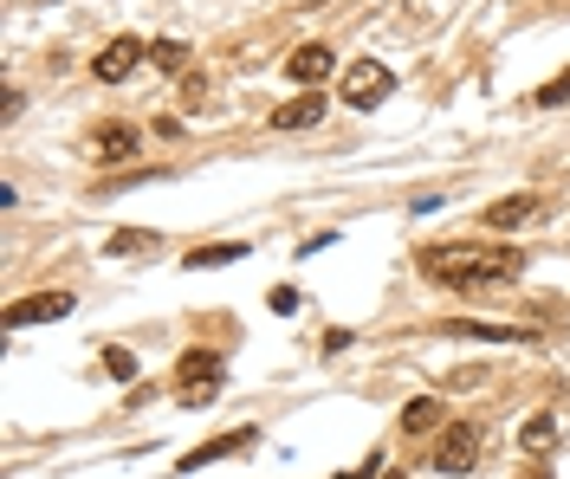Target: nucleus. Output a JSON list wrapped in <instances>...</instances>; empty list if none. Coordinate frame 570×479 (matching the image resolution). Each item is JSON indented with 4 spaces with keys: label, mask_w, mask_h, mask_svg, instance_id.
Segmentation results:
<instances>
[{
    "label": "nucleus",
    "mask_w": 570,
    "mask_h": 479,
    "mask_svg": "<svg viewBox=\"0 0 570 479\" xmlns=\"http://www.w3.org/2000/svg\"><path fill=\"white\" fill-rule=\"evenodd\" d=\"M422 272L434 286H461V292H505L525 272V259L505 247H428Z\"/></svg>",
    "instance_id": "f257e3e1"
},
{
    "label": "nucleus",
    "mask_w": 570,
    "mask_h": 479,
    "mask_svg": "<svg viewBox=\"0 0 570 479\" xmlns=\"http://www.w3.org/2000/svg\"><path fill=\"white\" fill-rule=\"evenodd\" d=\"M337 91H344V104H351V111H376V104L395 91V72H390V66H376V59H356Z\"/></svg>",
    "instance_id": "f03ea898"
},
{
    "label": "nucleus",
    "mask_w": 570,
    "mask_h": 479,
    "mask_svg": "<svg viewBox=\"0 0 570 479\" xmlns=\"http://www.w3.org/2000/svg\"><path fill=\"white\" fill-rule=\"evenodd\" d=\"M142 59H149V46H142L137 33H117V39H110V46H105V52L91 59V72L105 78V84H124V78L137 72Z\"/></svg>",
    "instance_id": "7ed1b4c3"
},
{
    "label": "nucleus",
    "mask_w": 570,
    "mask_h": 479,
    "mask_svg": "<svg viewBox=\"0 0 570 479\" xmlns=\"http://www.w3.org/2000/svg\"><path fill=\"white\" fill-rule=\"evenodd\" d=\"M259 441L253 428H234V435H214V441H202V447H188L176 460V473H202V467H214V460H234V453H247V447Z\"/></svg>",
    "instance_id": "20e7f679"
},
{
    "label": "nucleus",
    "mask_w": 570,
    "mask_h": 479,
    "mask_svg": "<svg viewBox=\"0 0 570 479\" xmlns=\"http://www.w3.org/2000/svg\"><path fill=\"white\" fill-rule=\"evenodd\" d=\"M473 460H480V428L454 421V428L441 435V447H434V473H466Z\"/></svg>",
    "instance_id": "39448f33"
},
{
    "label": "nucleus",
    "mask_w": 570,
    "mask_h": 479,
    "mask_svg": "<svg viewBox=\"0 0 570 479\" xmlns=\"http://www.w3.org/2000/svg\"><path fill=\"white\" fill-rule=\"evenodd\" d=\"M66 311H71V292H33V298H20V305H7V325H13V331H27V325L66 318Z\"/></svg>",
    "instance_id": "423d86ee"
},
{
    "label": "nucleus",
    "mask_w": 570,
    "mask_h": 479,
    "mask_svg": "<svg viewBox=\"0 0 570 479\" xmlns=\"http://www.w3.org/2000/svg\"><path fill=\"white\" fill-rule=\"evenodd\" d=\"M538 214V194H505V201H493L480 221H487V233H512V227H525Z\"/></svg>",
    "instance_id": "0eeeda50"
},
{
    "label": "nucleus",
    "mask_w": 570,
    "mask_h": 479,
    "mask_svg": "<svg viewBox=\"0 0 570 479\" xmlns=\"http://www.w3.org/2000/svg\"><path fill=\"white\" fill-rule=\"evenodd\" d=\"M324 72H331V46H298V52L285 59V78H292V84H318Z\"/></svg>",
    "instance_id": "6e6552de"
},
{
    "label": "nucleus",
    "mask_w": 570,
    "mask_h": 479,
    "mask_svg": "<svg viewBox=\"0 0 570 479\" xmlns=\"http://www.w3.org/2000/svg\"><path fill=\"white\" fill-rule=\"evenodd\" d=\"M137 143H142V137L130 130V123H105L91 149H98V162H124V156H137Z\"/></svg>",
    "instance_id": "1a4fd4ad"
},
{
    "label": "nucleus",
    "mask_w": 570,
    "mask_h": 479,
    "mask_svg": "<svg viewBox=\"0 0 570 479\" xmlns=\"http://www.w3.org/2000/svg\"><path fill=\"white\" fill-rule=\"evenodd\" d=\"M318 117H324V98H318V91H305V98L279 104V111H273V123H279V130H312Z\"/></svg>",
    "instance_id": "9d476101"
},
{
    "label": "nucleus",
    "mask_w": 570,
    "mask_h": 479,
    "mask_svg": "<svg viewBox=\"0 0 570 479\" xmlns=\"http://www.w3.org/2000/svg\"><path fill=\"white\" fill-rule=\"evenodd\" d=\"M434 428H441V396H422V402L402 408V435H409V441H422Z\"/></svg>",
    "instance_id": "9b49d317"
},
{
    "label": "nucleus",
    "mask_w": 570,
    "mask_h": 479,
    "mask_svg": "<svg viewBox=\"0 0 570 479\" xmlns=\"http://www.w3.org/2000/svg\"><path fill=\"white\" fill-rule=\"evenodd\" d=\"M156 247H163V240H156V233H142V227H124V233H110V240H105V253H110V259L156 253Z\"/></svg>",
    "instance_id": "f8f14e48"
},
{
    "label": "nucleus",
    "mask_w": 570,
    "mask_h": 479,
    "mask_svg": "<svg viewBox=\"0 0 570 479\" xmlns=\"http://www.w3.org/2000/svg\"><path fill=\"white\" fill-rule=\"evenodd\" d=\"M519 447H525V453H551V447H558V421H551V415H532V421L519 428Z\"/></svg>",
    "instance_id": "ddd939ff"
},
{
    "label": "nucleus",
    "mask_w": 570,
    "mask_h": 479,
    "mask_svg": "<svg viewBox=\"0 0 570 479\" xmlns=\"http://www.w3.org/2000/svg\"><path fill=\"white\" fill-rule=\"evenodd\" d=\"M234 259H247L240 240H220V247H195L188 253V272H202V266H234Z\"/></svg>",
    "instance_id": "4468645a"
},
{
    "label": "nucleus",
    "mask_w": 570,
    "mask_h": 479,
    "mask_svg": "<svg viewBox=\"0 0 570 479\" xmlns=\"http://www.w3.org/2000/svg\"><path fill=\"white\" fill-rule=\"evenodd\" d=\"M149 59H156L163 72H181V66H188V46H181V39H163V46H149Z\"/></svg>",
    "instance_id": "2eb2a0df"
},
{
    "label": "nucleus",
    "mask_w": 570,
    "mask_h": 479,
    "mask_svg": "<svg viewBox=\"0 0 570 479\" xmlns=\"http://www.w3.org/2000/svg\"><path fill=\"white\" fill-rule=\"evenodd\" d=\"M454 331H466V337H493V343H505V337H532V331H519V325H454Z\"/></svg>",
    "instance_id": "dca6fc26"
},
{
    "label": "nucleus",
    "mask_w": 570,
    "mask_h": 479,
    "mask_svg": "<svg viewBox=\"0 0 570 479\" xmlns=\"http://www.w3.org/2000/svg\"><path fill=\"white\" fill-rule=\"evenodd\" d=\"M105 369H110V376H124V382H130V376H137V357H130V350H105Z\"/></svg>",
    "instance_id": "f3484780"
},
{
    "label": "nucleus",
    "mask_w": 570,
    "mask_h": 479,
    "mask_svg": "<svg viewBox=\"0 0 570 479\" xmlns=\"http://www.w3.org/2000/svg\"><path fill=\"white\" fill-rule=\"evenodd\" d=\"M564 98H570V72H564V78H551V84L538 91V104H564Z\"/></svg>",
    "instance_id": "a211bd4d"
},
{
    "label": "nucleus",
    "mask_w": 570,
    "mask_h": 479,
    "mask_svg": "<svg viewBox=\"0 0 570 479\" xmlns=\"http://www.w3.org/2000/svg\"><path fill=\"white\" fill-rule=\"evenodd\" d=\"M266 305H273V311H298V292H292V286H279V292L266 298Z\"/></svg>",
    "instance_id": "6ab92c4d"
},
{
    "label": "nucleus",
    "mask_w": 570,
    "mask_h": 479,
    "mask_svg": "<svg viewBox=\"0 0 570 479\" xmlns=\"http://www.w3.org/2000/svg\"><path fill=\"white\" fill-rule=\"evenodd\" d=\"M390 479H409V473H390Z\"/></svg>",
    "instance_id": "aec40b11"
},
{
    "label": "nucleus",
    "mask_w": 570,
    "mask_h": 479,
    "mask_svg": "<svg viewBox=\"0 0 570 479\" xmlns=\"http://www.w3.org/2000/svg\"><path fill=\"white\" fill-rule=\"evenodd\" d=\"M532 479H544V473H532Z\"/></svg>",
    "instance_id": "412c9836"
}]
</instances>
